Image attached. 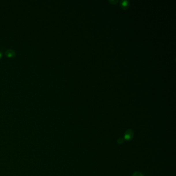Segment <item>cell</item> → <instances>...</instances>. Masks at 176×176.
Here are the masks:
<instances>
[{
    "label": "cell",
    "instance_id": "1",
    "mask_svg": "<svg viewBox=\"0 0 176 176\" xmlns=\"http://www.w3.org/2000/svg\"><path fill=\"white\" fill-rule=\"evenodd\" d=\"M134 137V132L132 129H128L124 134V139L127 141H131Z\"/></svg>",
    "mask_w": 176,
    "mask_h": 176
},
{
    "label": "cell",
    "instance_id": "2",
    "mask_svg": "<svg viewBox=\"0 0 176 176\" xmlns=\"http://www.w3.org/2000/svg\"><path fill=\"white\" fill-rule=\"evenodd\" d=\"M6 56L9 58H13L16 56V52L12 49H8L5 52Z\"/></svg>",
    "mask_w": 176,
    "mask_h": 176
},
{
    "label": "cell",
    "instance_id": "3",
    "mask_svg": "<svg viewBox=\"0 0 176 176\" xmlns=\"http://www.w3.org/2000/svg\"><path fill=\"white\" fill-rule=\"evenodd\" d=\"M132 176H144V175L139 171H136L132 174Z\"/></svg>",
    "mask_w": 176,
    "mask_h": 176
},
{
    "label": "cell",
    "instance_id": "4",
    "mask_svg": "<svg viewBox=\"0 0 176 176\" xmlns=\"http://www.w3.org/2000/svg\"><path fill=\"white\" fill-rule=\"evenodd\" d=\"M124 142V139H123L122 138H119L117 140V143L119 144H122Z\"/></svg>",
    "mask_w": 176,
    "mask_h": 176
},
{
    "label": "cell",
    "instance_id": "5",
    "mask_svg": "<svg viewBox=\"0 0 176 176\" xmlns=\"http://www.w3.org/2000/svg\"><path fill=\"white\" fill-rule=\"evenodd\" d=\"M3 57V53L2 52L0 51V59H1Z\"/></svg>",
    "mask_w": 176,
    "mask_h": 176
}]
</instances>
